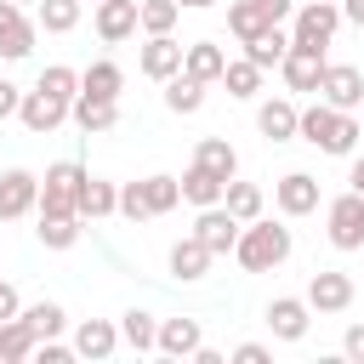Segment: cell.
Listing matches in <instances>:
<instances>
[{"label": "cell", "instance_id": "1", "mask_svg": "<svg viewBox=\"0 0 364 364\" xmlns=\"http://www.w3.org/2000/svg\"><path fill=\"white\" fill-rule=\"evenodd\" d=\"M296 136H301V142H313L318 154H353L364 131H358V114L330 108V102H313V108H301V114H296Z\"/></svg>", "mask_w": 364, "mask_h": 364}, {"label": "cell", "instance_id": "2", "mask_svg": "<svg viewBox=\"0 0 364 364\" xmlns=\"http://www.w3.org/2000/svg\"><path fill=\"white\" fill-rule=\"evenodd\" d=\"M233 256H239V267H245V273H273V267H284V262H290V228H284V222L256 216V222H245V228H239Z\"/></svg>", "mask_w": 364, "mask_h": 364}, {"label": "cell", "instance_id": "3", "mask_svg": "<svg viewBox=\"0 0 364 364\" xmlns=\"http://www.w3.org/2000/svg\"><path fill=\"white\" fill-rule=\"evenodd\" d=\"M296 23H290V46H330L336 40V28H341V6L336 0H307V6H296L290 11Z\"/></svg>", "mask_w": 364, "mask_h": 364}, {"label": "cell", "instance_id": "4", "mask_svg": "<svg viewBox=\"0 0 364 364\" xmlns=\"http://www.w3.org/2000/svg\"><path fill=\"white\" fill-rule=\"evenodd\" d=\"M324 228H330V245H336V250H364V193L347 188L341 199H330Z\"/></svg>", "mask_w": 364, "mask_h": 364}, {"label": "cell", "instance_id": "5", "mask_svg": "<svg viewBox=\"0 0 364 364\" xmlns=\"http://www.w3.org/2000/svg\"><path fill=\"white\" fill-rule=\"evenodd\" d=\"M80 182H85V165L80 159H57L40 176V210H80Z\"/></svg>", "mask_w": 364, "mask_h": 364}, {"label": "cell", "instance_id": "6", "mask_svg": "<svg viewBox=\"0 0 364 364\" xmlns=\"http://www.w3.org/2000/svg\"><path fill=\"white\" fill-rule=\"evenodd\" d=\"M318 102L358 114V108H364V74H358L353 63H324V74H318Z\"/></svg>", "mask_w": 364, "mask_h": 364}, {"label": "cell", "instance_id": "7", "mask_svg": "<svg viewBox=\"0 0 364 364\" xmlns=\"http://www.w3.org/2000/svg\"><path fill=\"white\" fill-rule=\"evenodd\" d=\"M239 216L228 210V205H199V222H193V239L210 250V256H228L233 245H239Z\"/></svg>", "mask_w": 364, "mask_h": 364}, {"label": "cell", "instance_id": "8", "mask_svg": "<svg viewBox=\"0 0 364 364\" xmlns=\"http://www.w3.org/2000/svg\"><path fill=\"white\" fill-rule=\"evenodd\" d=\"M28 210H40V176L23 171V165L0 171V222H17Z\"/></svg>", "mask_w": 364, "mask_h": 364}, {"label": "cell", "instance_id": "9", "mask_svg": "<svg viewBox=\"0 0 364 364\" xmlns=\"http://www.w3.org/2000/svg\"><path fill=\"white\" fill-rule=\"evenodd\" d=\"M17 119H23L34 136H51V131L68 119V97H51L46 85H34V91H23V102H17Z\"/></svg>", "mask_w": 364, "mask_h": 364}, {"label": "cell", "instance_id": "10", "mask_svg": "<svg viewBox=\"0 0 364 364\" xmlns=\"http://www.w3.org/2000/svg\"><path fill=\"white\" fill-rule=\"evenodd\" d=\"M313 313H347L353 307V279L341 273V267H318L313 279H307V296H301Z\"/></svg>", "mask_w": 364, "mask_h": 364}, {"label": "cell", "instance_id": "11", "mask_svg": "<svg viewBox=\"0 0 364 364\" xmlns=\"http://www.w3.org/2000/svg\"><path fill=\"white\" fill-rule=\"evenodd\" d=\"M273 205H279L284 216H307V210H318V182H313L307 171H284V176L273 182Z\"/></svg>", "mask_w": 364, "mask_h": 364}, {"label": "cell", "instance_id": "12", "mask_svg": "<svg viewBox=\"0 0 364 364\" xmlns=\"http://www.w3.org/2000/svg\"><path fill=\"white\" fill-rule=\"evenodd\" d=\"M307 324H313V307H307L301 296H273V301H267V330H273L279 341H301Z\"/></svg>", "mask_w": 364, "mask_h": 364}, {"label": "cell", "instance_id": "13", "mask_svg": "<svg viewBox=\"0 0 364 364\" xmlns=\"http://www.w3.org/2000/svg\"><path fill=\"white\" fill-rule=\"evenodd\" d=\"M279 74H284V85H290V91H318L324 51H318V46H290V51H284V63H279Z\"/></svg>", "mask_w": 364, "mask_h": 364}, {"label": "cell", "instance_id": "14", "mask_svg": "<svg viewBox=\"0 0 364 364\" xmlns=\"http://www.w3.org/2000/svg\"><path fill=\"white\" fill-rule=\"evenodd\" d=\"M136 68H142L148 80H159V85H165V80L182 68V46H176L171 34H148V46L136 51Z\"/></svg>", "mask_w": 364, "mask_h": 364}, {"label": "cell", "instance_id": "15", "mask_svg": "<svg viewBox=\"0 0 364 364\" xmlns=\"http://www.w3.org/2000/svg\"><path fill=\"white\" fill-rule=\"evenodd\" d=\"M222 68H228V51H222L216 40H193V46H182V74H188V80L216 85V80H222Z\"/></svg>", "mask_w": 364, "mask_h": 364}, {"label": "cell", "instance_id": "16", "mask_svg": "<svg viewBox=\"0 0 364 364\" xmlns=\"http://www.w3.org/2000/svg\"><path fill=\"white\" fill-rule=\"evenodd\" d=\"M97 34H102V46H119V40H131L136 34V0H97Z\"/></svg>", "mask_w": 364, "mask_h": 364}, {"label": "cell", "instance_id": "17", "mask_svg": "<svg viewBox=\"0 0 364 364\" xmlns=\"http://www.w3.org/2000/svg\"><path fill=\"white\" fill-rule=\"evenodd\" d=\"M34 51V23L23 17V6H11V0H0V57H28Z\"/></svg>", "mask_w": 364, "mask_h": 364}, {"label": "cell", "instance_id": "18", "mask_svg": "<svg viewBox=\"0 0 364 364\" xmlns=\"http://www.w3.org/2000/svg\"><path fill=\"white\" fill-rule=\"evenodd\" d=\"M68 119H74L85 136H102V131L119 125V102H102V97H85V91H80V97L68 102Z\"/></svg>", "mask_w": 364, "mask_h": 364}, {"label": "cell", "instance_id": "19", "mask_svg": "<svg viewBox=\"0 0 364 364\" xmlns=\"http://www.w3.org/2000/svg\"><path fill=\"white\" fill-rule=\"evenodd\" d=\"M114 347H119V324H108V318H80V330H74V358H114Z\"/></svg>", "mask_w": 364, "mask_h": 364}, {"label": "cell", "instance_id": "20", "mask_svg": "<svg viewBox=\"0 0 364 364\" xmlns=\"http://www.w3.org/2000/svg\"><path fill=\"white\" fill-rule=\"evenodd\" d=\"M199 341H205V336H199V318H159L154 353H165V358H193Z\"/></svg>", "mask_w": 364, "mask_h": 364}, {"label": "cell", "instance_id": "21", "mask_svg": "<svg viewBox=\"0 0 364 364\" xmlns=\"http://www.w3.org/2000/svg\"><path fill=\"white\" fill-rule=\"evenodd\" d=\"M296 114H301V108H296L290 97H267V102L256 108V131H262L267 142H290V136H296Z\"/></svg>", "mask_w": 364, "mask_h": 364}, {"label": "cell", "instance_id": "22", "mask_svg": "<svg viewBox=\"0 0 364 364\" xmlns=\"http://www.w3.org/2000/svg\"><path fill=\"white\" fill-rule=\"evenodd\" d=\"M210 262H216V256H210V250H205V245H199L193 233L171 245V273H176L182 284H193V279H205V273H210Z\"/></svg>", "mask_w": 364, "mask_h": 364}, {"label": "cell", "instance_id": "23", "mask_svg": "<svg viewBox=\"0 0 364 364\" xmlns=\"http://www.w3.org/2000/svg\"><path fill=\"white\" fill-rule=\"evenodd\" d=\"M284 51H290V34H284L279 23H267L256 40H245V57H250L262 74H267V68H279V63H284Z\"/></svg>", "mask_w": 364, "mask_h": 364}, {"label": "cell", "instance_id": "24", "mask_svg": "<svg viewBox=\"0 0 364 364\" xmlns=\"http://www.w3.org/2000/svg\"><path fill=\"white\" fill-rule=\"evenodd\" d=\"M193 165H205L210 176H239V154H233V142L228 136H199V148H193Z\"/></svg>", "mask_w": 364, "mask_h": 364}, {"label": "cell", "instance_id": "25", "mask_svg": "<svg viewBox=\"0 0 364 364\" xmlns=\"http://www.w3.org/2000/svg\"><path fill=\"white\" fill-rule=\"evenodd\" d=\"M119 210V188L102 182V176H85L80 182V222H97V216H114Z\"/></svg>", "mask_w": 364, "mask_h": 364}, {"label": "cell", "instance_id": "26", "mask_svg": "<svg viewBox=\"0 0 364 364\" xmlns=\"http://www.w3.org/2000/svg\"><path fill=\"white\" fill-rule=\"evenodd\" d=\"M40 245L46 250H68L74 239H80V210H40Z\"/></svg>", "mask_w": 364, "mask_h": 364}, {"label": "cell", "instance_id": "27", "mask_svg": "<svg viewBox=\"0 0 364 364\" xmlns=\"http://www.w3.org/2000/svg\"><path fill=\"white\" fill-rule=\"evenodd\" d=\"M119 85H125V74H119V63H108V57H97V63L80 74V91H85V97H102V102H119Z\"/></svg>", "mask_w": 364, "mask_h": 364}, {"label": "cell", "instance_id": "28", "mask_svg": "<svg viewBox=\"0 0 364 364\" xmlns=\"http://www.w3.org/2000/svg\"><path fill=\"white\" fill-rule=\"evenodd\" d=\"M34 330H28V318L17 313V318H6L0 324V364H23V358H34Z\"/></svg>", "mask_w": 364, "mask_h": 364}, {"label": "cell", "instance_id": "29", "mask_svg": "<svg viewBox=\"0 0 364 364\" xmlns=\"http://www.w3.org/2000/svg\"><path fill=\"white\" fill-rule=\"evenodd\" d=\"M176 182H182V199H188V205H222V188H228V182L210 176L205 165H188Z\"/></svg>", "mask_w": 364, "mask_h": 364}, {"label": "cell", "instance_id": "30", "mask_svg": "<svg viewBox=\"0 0 364 364\" xmlns=\"http://www.w3.org/2000/svg\"><path fill=\"white\" fill-rule=\"evenodd\" d=\"M165 108H171V114H199V108H205V85L176 68V74L165 80Z\"/></svg>", "mask_w": 364, "mask_h": 364}, {"label": "cell", "instance_id": "31", "mask_svg": "<svg viewBox=\"0 0 364 364\" xmlns=\"http://www.w3.org/2000/svg\"><path fill=\"white\" fill-rule=\"evenodd\" d=\"M154 336H159V318H154V313H142V307L119 313V341H125V347H136V353H154Z\"/></svg>", "mask_w": 364, "mask_h": 364}, {"label": "cell", "instance_id": "32", "mask_svg": "<svg viewBox=\"0 0 364 364\" xmlns=\"http://www.w3.org/2000/svg\"><path fill=\"white\" fill-rule=\"evenodd\" d=\"M222 205H228L239 222H256V216H262V188H256V182H239V176H228V188H222Z\"/></svg>", "mask_w": 364, "mask_h": 364}, {"label": "cell", "instance_id": "33", "mask_svg": "<svg viewBox=\"0 0 364 364\" xmlns=\"http://www.w3.org/2000/svg\"><path fill=\"white\" fill-rule=\"evenodd\" d=\"M176 17H182L176 0H136V28H142V34H171Z\"/></svg>", "mask_w": 364, "mask_h": 364}, {"label": "cell", "instance_id": "34", "mask_svg": "<svg viewBox=\"0 0 364 364\" xmlns=\"http://www.w3.org/2000/svg\"><path fill=\"white\" fill-rule=\"evenodd\" d=\"M80 6H85V0H34V17H40L46 34H68V28L80 23Z\"/></svg>", "mask_w": 364, "mask_h": 364}, {"label": "cell", "instance_id": "35", "mask_svg": "<svg viewBox=\"0 0 364 364\" xmlns=\"http://www.w3.org/2000/svg\"><path fill=\"white\" fill-rule=\"evenodd\" d=\"M222 85H228V97L250 102V97L262 91V68H256L250 57H239V63H228V68H222Z\"/></svg>", "mask_w": 364, "mask_h": 364}, {"label": "cell", "instance_id": "36", "mask_svg": "<svg viewBox=\"0 0 364 364\" xmlns=\"http://www.w3.org/2000/svg\"><path fill=\"white\" fill-rule=\"evenodd\" d=\"M142 193H148V210H154V216H165V210L182 205V182L165 176V171H159V176H142Z\"/></svg>", "mask_w": 364, "mask_h": 364}, {"label": "cell", "instance_id": "37", "mask_svg": "<svg viewBox=\"0 0 364 364\" xmlns=\"http://www.w3.org/2000/svg\"><path fill=\"white\" fill-rule=\"evenodd\" d=\"M267 23H273V17H267V11L256 6V0H233V6H228V28H233L239 40H256V34L267 28Z\"/></svg>", "mask_w": 364, "mask_h": 364}, {"label": "cell", "instance_id": "38", "mask_svg": "<svg viewBox=\"0 0 364 364\" xmlns=\"http://www.w3.org/2000/svg\"><path fill=\"white\" fill-rule=\"evenodd\" d=\"M23 318H28V330H34L40 341L63 336V324H68V313H63L57 301H34V307H23Z\"/></svg>", "mask_w": 364, "mask_h": 364}, {"label": "cell", "instance_id": "39", "mask_svg": "<svg viewBox=\"0 0 364 364\" xmlns=\"http://www.w3.org/2000/svg\"><path fill=\"white\" fill-rule=\"evenodd\" d=\"M40 85H46V91H51V97H68V102H74V97H80V74H74V68H68V63H51V68H46V74H40Z\"/></svg>", "mask_w": 364, "mask_h": 364}, {"label": "cell", "instance_id": "40", "mask_svg": "<svg viewBox=\"0 0 364 364\" xmlns=\"http://www.w3.org/2000/svg\"><path fill=\"white\" fill-rule=\"evenodd\" d=\"M119 216H131V222H148V216H154V210H148L142 182H125V188H119Z\"/></svg>", "mask_w": 364, "mask_h": 364}, {"label": "cell", "instance_id": "41", "mask_svg": "<svg viewBox=\"0 0 364 364\" xmlns=\"http://www.w3.org/2000/svg\"><path fill=\"white\" fill-rule=\"evenodd\" d=\"M34 358H40V364H68V358H74V347H63V341L51 336V341H34Z\"/></svg>", "mask_w": 364, "mask_h": 364}, {"label": "cell", "instance_id": "42", "mask_svg": "<svg viewBox=\"0 0 364 364\" xmlns=\"http://www.w3.org/2000/svg\"><path fill=\"white\" fill-rule=\"evenodd\" d=\"M267 358H273V353H267L262 341H239V347H233V364H267Z\"/></svg>", "mask_w": 364, "mask_h": 364}, {"label": "cell", "instance_id": "43", "mask_svg": "<svg viewBox=\"0 0 364 364\" xmlns=\"http://www.w3.org/2000/svg\"><path fill=\"white\" fill-rule=\"evenodd\" d=\"M17 313H23V296H17V284H6V279H0V324H6V318H17Z\"/></svg>", "mask_w": 364, "mask_h": 364}, {"label": "cell", "instance_id": "44", "mask_svg": "<svg viewBox=\"0 0 364 364\" xmlns=\"http://www.w3.org/2000/svg\"><path fill=\"white\" fill-rule=\"evenodd\" d=\"M341 353H347L353 364H364V324H347V336H341Z\"/></svg>", "mask_w": 364, "mask_h": 364}, {"label": "cell", "instance_id": "45", "mask_svg": "<svg viewBox=\"0 0 364 364\" xmlns=\"http://www.w3.org/2000/svg\"><path fill=\"white\" fill-rule=\"evenodd\" d=\"M17 102H23V91H17L11 80H0V119H11V114H17Z\"/></svg>", "mask_w": 364, "mask_h": 364}, {"label": "cell", "instance_id": "46", "mask_svg": "<svg viewBox=\"0 0 364 364\" xmlns=\"http://www.w3.org/2000/svg\"><path fill=\"white\" fill-rule=\"evenodd\" d=\"M256 6H262V11H267V17H273V23H284V17H290V11H296V0H256Z\"/></svg>", "mask_w": 364, "mask_h": 364}, {"label": "cell", "instance_id": "47", "mask_svg": "<svg viewBox=\"0 0 364 364\" xmlns=\"http://www.w3.org/2000/svg\"><path fill=\"white\" fill-rule=\"evenodd\" d=\"M341 6V23H353V28H364V0H336Z\"/></svg>", "mask_w": 364, "mask_h": 364}, {"label": "cell", "instance_id": "48", "mask_svg": "<svg viewBox=\"0 0 364 364\" xmlns=\"http://www.w3.org/2000/svg\"><path fill=\"white\" fill-rule=\"evenodd\" d=\"M347 188H353V193H364V154L353 159V171H347Z\"/></svg>", "mask_w": 364, "mask_h": 364}, {"label": "cell", "instance_id": "49", "mask_svg": "<svg viewBox=\"0 0 364 364\" xmlns=\"http://www.w3.org/2000/svg\"><path fill=\"white\" fill-rule=\"evenodd\" d=\"M176 6H188V11H205V6H216V0H176Z\"/></svg>", "mask_w": 364, "mask_h": 364}, {"label": "cell", "instance_id": "50", "mask_svg": "<svg viewBox=\"0 0 364 364\" xmlns=\"http://www.w3.org/2000/svg\"><path fill=\"white\" fill-rule=\"evenodd\" d=\"M11 6H28V0H11Z\"/></svg>", "mask_w": 364, "mask_h": 364}]
</instances>
